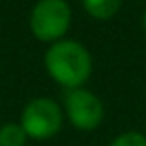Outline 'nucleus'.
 I'll return each mask as SVG.
<instances>
[{"instance_id": "1", "label": "nucleus", "mask_w": 146, "mask_h": 146, "mask_svg": "<svg viewBox=\"0 0 146 146\" xmlns=\"http://www.w3.org/2000/svg\"><path fill=\"white\" fill-rule=\"evenodd\" d=\"M46 74L62 88L72 90L86 86L94 72V60L90 50L76 38H62L54 44H48L42 56Z\"/></svg>"}, {"instance_id": "2", "label": "nucleus", "mask_w": 146, "mask_h": 146, "mask_svg": "<svg viewBox=\"0 0 146 146\" xmlns=\"http://www.w3.org/2000/svg\"><path fill=\"white\" fill-rule=\"evenodd\" d=\"M72 26V6L68 0H36L28 14L30 34L44 44H54L68 36Z\"/></svg>"}, {"instance_id": "3", "label": "nucleus", "mask_w": 146, "mask_h": 146, "mask_svg": "<svg viewBox=\"0 0 146 146\" xmlns=\"http://www.w3.org/2000/svg\"><path fill=\"white\" fill-rule=\"evenodd\" d=\"M18 122L22 124L30 140L44 142L54 138L62 130L66 118L60 102L50 96H34L24 104Z\"/></svg>"}, {"instance_id": "4", "label": "nucleus", "mask_w": 146, "mask_h": 146, "mask_svg": "<svg viewBox=\"0 0 146 146\" xmlns=\"http://www.w3.org/2000/svg\"><path fill=\"white\" fill-rule=\"evenodd\" d=\"M60 104H62L66 122L78 132H94L104 122V116H106L104 102L98 94H94L86 86L64 90Z\"/></svg>"}, {"instance_id": "5", "label": "nucleus", "mask_w": 146, "mask_h": 146, "mask_svg": "<svg viewBox=\"0 0 146 146\" xmlns=\"http://www.w3.org/2000/svg\"><path fill=\"white\" fill-rule=\"evenodd\" d=\"M122 2H124V0H80L84 12L92 20H98V22L112 20L120 12Z\"/></svg>"}, {"instance_id": "6", "label": "nucleus", "mask_w": 146, "mask_h": 146, "mask_svg": "<svg viewBox=\"0 0 146 146\" xmlns=\"http://www.w3.org/2000/svg\"><path fill=\"white\" fill-rule=\"evenodd\" d=\"M28 134L18 120H10L0 124V146H26Z\"/></svg>"}, {"instance_id": "7", "label": "nucleus", "mask_w": 146, "mask_h": 146, "mask_svg": "<svg viewBox=\"0 0 146 146\" xmlns=\"http://www.w3.org/2000/svg\"><path fill=\"white\" fill-rule=\"evenodd\" d=\"M108 146H146V134L140 130H126L114 136Z\"/></svg>"}, {"instance_id": "8", "label": "nucleus", "mask_w": 146, "mask_h": 146, "mask_svg": "<svg viewBox=\"0 0 146 146\" xmlns=\"http://www.w3.org/2000/svg\"><path fill=\"white\" fill-rule=\"evenodd\" d=\"M140 24H142V32H144V36H146V8H144V12H142V18H140Z\"/></svg>"}, {"instance_id": "9", "label": "nucleus", "mask_w": 146, "mask_h": 146, "mask_svg": "<svg viewBox=\"0 0 146 146\" xmlns=\"http://www.w3.org/2000/svg\"><path fill=\"white\" fill-rule=\"evenodd\" d=\"M144 134H146V122H144Z\"/></svg>"}]
</instances>
